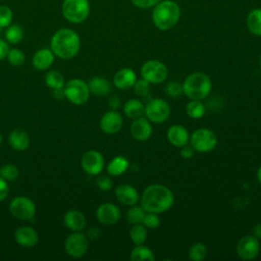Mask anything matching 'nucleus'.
Listing matches in <instances>:
<instances>
[{
	"label": "nucleus",
	"mask_w": 261,
	"mask_h": 261,
	"mask_svg": "<svg viewBox=\"0 0 261 261\" xmlns=\"http://www.w3.org/2000/svg\"><path fill=\"white\" fill-rule=\"evenodd\" d=\"M140 202L146 212L159 214L171 208L174 202V197L167 187L155 184L148 186L144 190Z\"/></svg>",
	"instance_id": "nucleus-1"
},
{
	"label": "nucleus",
	"mask_w": 261,
	"mask_h": 261,
	"mask_svg": "<svg viewBox=\"0 0 261 261\" xmlns=\"http://www.w3.org/2000/svg\"><path fill=\"white\" fill-rule=\"evenodd\" d=\"M50 47L57 57L61 59H71L80 51L81 39L75 31L68 28H61L53 34Z\"/></svg>",
	"instance_id": "nucleus-2"
},
{
	"label": "nucleus",
	"mask_w": 261,
	"mask_h": 261,
	"mask_svg": "<svg viewBox=\"0 0 261 261\" xmlns=\"http://www.w3.org/2000/svg\"><path fill=\"white\" fill-rule=\"evenodd\" d=\"M179 17V5L173 0H161L152 11L153 23L160 31H168L175 27Z\"/></svg>",
	"instance_id": "nucleus-3"
},
{
	"label": "nucleus",
	"mask_w": 261,
	"mask_h": 261,
	"mask_svg": "<svg viewBox=\"0 0 261 261\" xmlns=\"http://www.w3.org/2000/svg\"><path fill=\"white\" fill-rule=\"evenodd\" d=\"M211 88L210 77L203 72H193L182 83V93L190 100L205 99L210 94Z\"/></svg>",
	"instance_id": "nucleus-4"
},
{
	"label": "nucleus",
	"mask_w": 261,
	"mask_h": 261,
	"mask_svg": "<svg viewBox=\"0 0 261 261\" xmlns=\"http://www.w3.org/2000/svg\"><path fill=\"white\" fill-rule=\"evenodd\" d=\"M90 8L89 0H63L61 13L68 22L82 23L88 18Z\"/></svg>",
	"instance_id": "nucleus-5"
},
{
	"label": "nucleus",
	"mask_w": 261,
	"mask_h": 261,
	"mask_svg": "<svg viewBox=\"0 0 261 261\" xmlns=\"http://www.w3.org/2000/svg\"><path fill=\"white\" fill-rule=\"evenodd\" d=\"M63 92L64 97L75 105H82L86 103L90 96L88 84L80 79L68 81L63 87Z\"/></svg>",
	"instance_id": "nucleus-6"
},
{
	"label": "nucleus",
	"mask_w": 261,
	"mask_h": 261,
	"mask_svg": "<svg viewBox=\"0 0 261 261\" xmlns=\"http://www.w3.org/2000/svg\"><path fill=\"white\" fill-rule=\"evenodd\" d=\"M191 146L195 151L205 153L212 151L217 145L216 135L205 127L196 129L190 138Z\"/></svg>",
	"instance_id": "nucleus-7"
},
{
	"label": "nucleus",
	"mask_w": 261,
	"mask_h": 261,
	"mask_svg": "<svg viewBox=\"0 0 261 261\" xmlns=\"http://www.w3.org/2000/svg\"><path fill=\"white\" fill-rule=\"evenodd\" d=\"M9 211L19 220H32L36 214V206L32 199L18 196L10 201Z\"/></svg>",
	"instance_id": "nucleus-8"
},
{
	"label": "nucleus",
	"mask_w": 261,
	"mask_h": 261,
	"mask_svg": "<svg viewBox=\"0 0 261 261\" xmlns=\"http://www.w3.org/2000/svg\"><path fill=\"white\" fill-rule=\"evenodd\" d=\"M141 75L150 84H160L167 79L168 70L161 61L149 60L141 67Z\"/></svg>",
	"instance_id": "nucleus-9"
},
{
	"label": "nucleus",
	"mask_w": 261,
	"mask_h": 261,
	"mask_svg": "<svg viewBox=\"0 0 261 261\" xmlns=\"http://www.w3.org/2000/svg\"><path fill=\"white\" fill-rule=\"evenodd\" d=\"M144 113L150 122L162 123L169 117L170 107L163 99L155 98L147 103Z\"/></svg>",
	"instance_id": "nucleus-10"
},
{
	"label": "nucleus",
	"mask_w": 261,
	"mask_h": 261,
	"mask_svg": "<svg viewBox=\"0 0 261 261\" xmlns=\"http://www.w3.org/2000/svg\"><path fill=\"white\" fill-rule=\"evenodd\" d=\"M89 247L87 237L80 232L74 231L73 233L69 234L64 243L65 252L72 258H80L87 253Z\"/></svg>",
	"instance_id": "nucleus-11"
},
{
	"label": "nucleus",
	"mask_w": 261,
	"mask_h": 261,
	"mask_svg": "<svg viewBox=\"0 0 261 261\" xmlns=\"http://www.w3.org/2000/svg\"><path fill=\"white\" fill-rule=\"evenodd\" d=\"M260 250L259 241L254 236H244L237 244L238 256L243 260H253Z\"/></svg>",
	"instance_id": "nucleus-12"
},
{
	"label": "nucleus",
	"mask_w": 261,
	"mask_h": 261,
	"mask_svg": "<svg viewBox=\"0 0 261 261\" xmlns=\"http://www.w3.org/2000/svg\"><path fill=\"white\" fill-rule=\"evenodd\" d=\"M81 165L88 174L97 175L103 170L104 158L100 152L90 150L83 155Z\"/></svg>",
	"instance_id": "nucleus-13"
},
{
	"label": "nucleus",
	"mask_w": 261,
	"mask_h": 261,
	"mask_svg": "<svg viewBox=\"0 0 261 261\" xmlns=\"http://www.w3.org/2000/svg\"><path fill=\"white\" fill-rule=\"evenodd\" d=\"M121 213L119 208L113 203L101 204L96 212L98 221L104 225L115 224L120 219Z\"/></svg>",
	"instance_id": "nucleus-14"
},
{
	"label": "nucleus",
	"mask_w": 261,
	"mask_h": 261,
	"mask_svg": "<svg viewBox=\"0 0 261 261\" xmlns=\"http://www.w3.org/2000/svg\"><path fill=\"white\" fill-rule=\"evenodd\" d=\"M122 116L115 110L106 112L100 119V128L102 132L108 135L118 133L122 127Z\"/></svg>",
	"instance_id": "nucleus-15"
},
{
	"label": "nucleus",
	"mask_w": 261,
	"mask_h": 261,
	"mask_svg": "<svg viewBox=\"0 0 261 261\" xmlns=\"http://www.w3.org/2000/svg\"><path fill=\"white\" fill-rule=\"evenodd\" d=\"M130 134L137 141H147L152 135V126L150 121L142 116L136 118L130 124Z\"/></svg>",
	"instance_id": "nucleus-16"
},
{
	"label": "nucleus",
	"mask_w": 261,
	"mask_h": 261,
	"mask_svg": "<svg viewBox=\"0 0 261 261\" xmlns=\"http://www.w3.org/2000/svg\"><path fill=\"white\" fill-rule=\"evenodd\" d=\"M115 196L118 202L127 206L136 205L137 202L140 200V195L138 191L133 186L127 184L118 186L115 189Z\"/></svg>",
	"instance_id": "nucleus-17"
},
{
	"label": "nucleus",
	"mask_w": 261,
	"mask_h": 261,
	"mask_svg": "<svg viewBox=\"0 0 261 261\" xmlns=\"http://www.w3.org/2000/svg\"><path fill=\"white\" fill-rule=\"evenodd\" d=\"M14 239L17 244L25 248L34 247L39 241L37 231L30 226H21L17 228L14 232Z\"/></svg>",
	"instance_id": "nucleus-18"
},
{
	"label": "nucleus",
	"mask_w": 261,
	"mask_h": 261,
	"mask_svg": "<svg viewBox=\"0 0 261 261\" xmlns=\"http://www.w3.org/2000/svg\"><path fill=\"white\" fill-rule=\"evenodd\" d=\"M54 53L51 49L42 48L38 50L32 59V63L34 67L38 70L48 69L54 62Z\"/></svg>",
	"instance_id": "nucleus-19"
},
{
	"label": "nucleus",
	"mask_w": 261,
	"mask_h": 261,
	"mask_svg": "<svg viewBox=\"0 0 261 261\" xmlns=\"http://www.w3.org/2000/svg\"><path fill=\"white\" fill-rule=\"evenodd\" d=\"M167 140L169 141V143L175 147H182L185 145H187V143L189 142V133L187 130L186 127H184L182 125H171L168 130H167Z\"/></svg>",
	"instance_id": "nucleus-20"
},
{
	"label": "nucleus",
	"mask_w": 261,
	"mask_h": 261,
	"mask_svg": "<svg viewBox=\"0 0 261 261\" xmlns=\"http://www.w3.org/2000/svg\"><path fill=\"white\" fill-rule=\"evenodd\" d=\"M136 81H137V75L135 71L130 68H122L118 70L113 77L114 86L120 90L132 88L136 83Z\"/></svg>",
	"instance_id": "nucleus-21"
},
{
	"label": "nucleus",
	"mask_w": 261,
	"mask_h": 261,
	"mask_svg": "<svg viewBox=\"0 0 261 261\" xmlns=\"http://www.w3.org/2000/svg\"><path fill=\"white\" fill-rule=\"evenodd\" d=\"M63 221L66 227L73 231H80L86 226V217L79 210H69L65 213Z\"/></svg>",
	"instance_id": "nucleus-22"
},
{
	"label": "nucleus",
	"mask_w": 261,
	"mask_h": 261,
	"mask_svg": "<svg viewBox=\"0 0 261 261\" xmlns=\"http://www.w3.org/2000/svg\"><path fill=\"white\" fill-rule=\"evenodd\" d=\"M8 141L12 149L16 151H23L30 145V138L28 134L24 130L18 128L11 130V133L9 134Z\"/></svg>",
	"instance_id": "nucleus-23"
},
{
	"label": "nucleus",
	"mask_w": 261,
	"mask_h": 261,
	"mask_svg": "<svg viewBox=\"0 0 261 261\" xmlns=\"http://www.w3.org/2000/svg\"><path fill=\"white\" fill-rule=\"evenodd\" d=\"M247 28L254 36H261V8L252 9L247 16Z\"/></svg>",
	"instance_id": "nucleus-24"
},
{
	"label": "nucleus",
	"mask_w": 261,
	"mask_h": 261,
	"mask_svg": "<svg viewBox=\"0 0 261 261\" xmlns=\"http://www.w3.org/2000/svg\"><path fill=\"white\" fill-rule=\"evenodd\" d=\"M89 90L90 93H93L97 96H105L110 91V85L107 80L100 77V76H94L92 77L89 83Z\"/></svg>",
	"instance_id": "nucleus-25"
},
{
	"label": "nucleus",
	"mask_w": 261,
	"mask_h": 261,
	"mask_svg": "<svg viewBox=\"0 0 261 261\" xmlns=\"http://www.w3.org/2000/svg\"><path fill=\"white\" fill-rule=\"evenodd\" d=\"M128 168V161L123 156L114 157L107 165V172L112 176L121 175Z\"/></svg>",
	"instance_id": "nucleus-26"
},
{
	"label": "nucleus",
	"mask_w": 261,
	"mask_h": 261,
	"mask_svg": "<svg viewBox=\"0 0 261 261\" xmlns=\"http://www.w3.org/2000/svg\"><path fill=\"white\" fill-rule=\"evenodd\" d=\"M124 114L133 119L139 118L145 112V105L138 99L128 100L123 106Z\"/></svg>",
	"instance_id": "nucleus-27"
},
{
	"label": "nucleus",
	"mask_w": 261,
	"mask_h": 261,
	"mask_svg": "<svg viewBox=\"0 0 261 261\" xmlns=\"http://www.w3.org/2000/svg\"><path fill=\"white\" fill-rule=\"evenodd\" d=\"M130 259L133 261H154L155 255L151 249L143 245H137L130 252Z\"/></svg>",
	"instance_id": "nucleus-28"
},
{
	"label": "nucleus",
	"mask_w": 261,
	"mask_h": 261,
	"mask_svg": "<svg viewBox=\"0 0 261 261\" xmlns=\"http://www.w3.org/2000/svg\"><path fill=\"white\" fill-rule=\"evenodd\" d=\"M205 106L201 100H191L186 107V112L189 117L193 119H199L205 114Z\"/></svg>",
	"instance_id": "nucleus-29"
},
{
	"label": "nucleus",
	"mask_w": 261,
	"mask_h": 261,
	"mask_svg": "<svg viewBox=\"0 0 261 261\" xmlns=\"http://www.w3.org/2000/svg\"><path fill=\"white\" fill-rule=\"evenodd\" d=\"M45 83L49 88H51L53 90L63 89V87L65 85V81H64L63 75L57 70L49 71L45 75Z\"/></svg>",
	"instance_id": "nucleus-30"
},
{
	"label": "nucleus",
	"mask_w": 261,
	"mask_h": 261,
	"mask_svg": "<svg viewBox=\"0 0 261 261\" xmlns=\"http://www.w3.org/2000/svg\"><path fill=\"white\" fill-rule=\"evenodd\" d=\"M23 38V30L19 24H10L6 28L5 39L10 44H17Z\"/></svg>",
	"instance_id": "nucleus-31"
},
{
	"label": "nucleus",
	"mask_w": 261,
	"mask_h": 261,
	"mask_svg": "<svg viewBox=\"0 0 261 261\" xmlns=\"http://www.w3.org/2000/svg\"><path fill=\"white\" fill-rule=\"evenodd\" d=\"M129 237L135 245H143L147 240V230L142 223L134 224L129 230Z\"/></svg>",
	"instance_id": "nucleus-32"
},
{
	"label": "nucleus",
	"mask_w": 261,
	"mask_h": 261,
	"mask_svg": "<svg viewBox=\"0 0 261 261\" xmlns=\"http://www.w3.org/2000/svg\"><path fill=\"white\" fill-rule=\"evenodd\" d=\"M146 211L142 206L133 205L126 212V220L130 224H139L142 223L143 218L145 216Z\"/></svg>",
	"instance_id": "nucleus-33"
},
{
	"label": "nucleus",
	"mask_w": 261,
	"mask_h": 261,
	"mask_svg": "<svg viewBox=\"0 0 261 261\" xmlns=\"http://www.w3.org/2000/svg\"><path fill=\"white\" fill-rule=\"evenodd\" d=\"M207 256V248L203 243H195L189 250V258L193 261H202Z\"/></svg>",
	"instance_id": "nucleus-34"
},
{
	"label": "nucleus",
	"mask_w": 261,
	"mask_h": 261,
	"mask_svg": "<svg viewBox=\"0 0 261 261\" xmlns=\"http://www.w3.org/2000/svg\"><path fill=\"white\" fill-rule=\"evenodd\" d=\"M6 58L12 66H21L25 60V55L21 50L13 48L9 49Z\"/></svg>",
	"instance_id": "nucleus-35"
},
{
	"label": "nucleus",
	"mask_w": 261,
	"mask_h": 261,
	"mask_svg": "<svg viewBox=\"0 0 261 261\" xmlns=\"http://www.w3.org/2000/svg\"><path fill=\"white\" fill-rule=\"evenodd\" d=\"M18 168L13 164H6L0 167V175L7 181H12L18 177Z\"/></svg>",
	"instance_id": "nucleus-36"
},
{
	"label": "nucleus",
	"mask_w": 261,
	"mask_h": 261,
	"mask_svg": "<svg viewBox=\"0 0 261 261\" xmlns=\"http://www.w3.org/2000/svg\"><path fill=\"white\" fill-rule=\"evenodd\" d=\"M13 19V12L10 7L0 5V29L7 28L11 24Z\"/></svg>",
	"instance_id": "nucleus-37"
},
{
	"label": "nucleus",
	"mask_w": 261,
	"mask_h": 261,
	"mask_svg": "<svg viewBox=\"0 0 261 261\" xmlns=\"http://www.w3.org/2000/svg\"><path fill=\"white\" fill-rule=\"evenodd\" d=\"M134 88V93L140 97H145L149 93L150 89V83L147 82L146 80L142 79L139 81H136V83L133 86Z\"/></svg>",
	"instance_id": "nucleus-38"
},
{
	"label": "nucleus",
	"mask_w": 261,
	"mask_h": 261,
	"mask_svg": "<svg viewBox=\"0 0 261 261\" xmlns=\"http://www.w3.org/2000/svg\"><path fill=\"white\" fill-rule=\"evenodd\" d=\"M142 224L145 227L154 229V228H156L160 224V219H159L157 213L148 212V213L145 214V216L143 218V221H142Z\"/></svg>",
	"instance_id": "nucleus-39"
},
{
	"label": "nucleus",
	"mask_w": 261,
	"mask_h": 261,
	"mask_svg": "<svg viewBox=\"0 0 261 261\" xmlns=\"http://www.w3.org/2000/svg\"><path fill=\"white\" fill-rule=\"evenodd\" d=\"M165 93L172 98H176L182 94V85L174 81L169 82L165 87Z\"/></svg>",
	"instance_id": "nucleus-40"
},
{
	"label": "nucleus",
	"mask_w": 261,
	"mask_h": 261,
	"mask_svg": "<svg viewBox=\"0 0 261 261\" xmlns=\"http://www.w3.org/2000/svg\"><path fill=\"white\" fill-rule=\"evenodd\" d=\"M132 3L141 9H148L151 7H154L156 4H158L161 0H130Z\"/></svg>",
	"instance_id": "nucleus-41"
},
{
	"label": "nucleus",
	"mask_w": 261,
	"mask_h": 261,
	"mask_svg": "<svg viewBox=\"0 0 261 261\" xmlns=\"http://www.w3.org/2000/svg\"><path fill=\"white\" fill-rule=\"evenodd\" d=\"M97 186L101 191H109L112 188V180L106 175H102L97 178Z\"/></svg>",
	"instance_id": "nucleus-42"
},
{
	"label": "nucleus",
	"mask_w": 261,
	"mask_h": 261,
	"mask_svg": "<svg viewBox=\"0 0 261 261\" xmlns=\"http://www.w3.org/2000/svg\"><path fill=\"white\" fill-rule=\"evenodd\" d=\"M9 193V187L7 180L0 175V201L4 200Z\"/></svg>",
	"instance_id": "nucleus-43"
},
{
	"label": "nucleus",
	"mask_w": 261,
	"mask_h": 261,
	"mask_svg": "<svg viewBox=\"0 0 261 261\" xmlns=\"http://www.w3.org/2000/svg\"><path fill=\"white\" fill-rule=\"evenodd\" d=\"M8 51H9L8 43L6 41L0 39V61L7 57Z\"/></svg>",
	"instance_id": "nucleus-44"
},
{
	"label": "nucleus",
	"mask_w": 261,
	"mask_h": 261,
	"mask_svg": "<svg viewBox=\"0 0 261 261\" xmlns=\"http://www.w3.org/2000/svg\"><path fill=\"white\" fill-rule=\"evenodd\" d=\"M194 151H195V150L192 148V146H187V145H185V146L180 147V156H181L182 158H186V159L191 158V157H193V155H194Z\"/></svg>",
	"instance_id": "nucleus-45"
},
{
	"label": "nucleus",
	"mask_w": 261,
	"mask_h": 261,
	"mask_svg": "<svg viewBox=\"0 0 261 261\" xmlns=\"http://www.w3.org/2000/svg\"><path fill=\"white\" fill-rule=\"evenodd\" d=\"M108 104H109V106H110L113 110H115V109H117V108L119 107V105H120V101H119L118 97L113 96V97H111V98L109 99Z\"/></svg>",
	"instance_id": "nucleus-46"
},
{
	"label": "nucleus",
	"mask_w": 261,
	"mask_h": 261,
	"mask_svg": "<svg viewBox=\"0 0 261 261\" xmlns=\"http://www.w3.org/2000/svg\"><path fill=\"white\" fill-rule=\"evenodd\" d=\"M88 236H89V238H90V239L94 240V239L99 238V236H100V231H99L96 227H91V228L89 229V231H88Z\"/></svg>",
	"instance_id": "nucleus-47"
},
{
	"label": "nucleus",
	"mask_w": 261,
	"mask_h": 261,
	"mask_svg": "<svg viewBox=\"0 0 261 261\" xmlns=\"http://www.w3.org/2000/svg\"><path fill=\"white\" fill-rule=\"evenodd\" d=\"M253 236L256 237L257 239H261V223H258L257 225H255L254 229H253Z\"/></svg>",
	"instance_id": "nucleus-48"
},
{
	"label": "nucleus",
	"mask_w": 261,
	"mask_h": 261,
	"mask_svg": "<svg viewBox=\"0 0 261 261\" xmlns=\"http://www.w3.org/2000/svg\"><path fill=\"white\" fill-rule=\"evenodd\" d=\"M53 95L56 99H62L64 97V92H63V89H56V90H53Z\"/></svg>",
	"instance_id": "nucleus-49"
},
{
	"label": "nucleus",
	"mask_w": 261,
	"mask_h": 261,
	"mask_svg": "<svg viewBox=\"0 0 261 261\" xmlns=\"http://www.w3.org/2000/svg\"><path fill=\"white\" fill-rule=\"evenodd\" d=\"M257 179H258V181L261 184V166L258 168V170H257Z\"/></svg>",
	"instance_id": "nucleus-50"
},
{
	"label": "nucleus",
	"mask_w": 261,
	"mask_h": 261,
	"mask_svg": "<svg viewBox=\"0 0 261 261\" xmlns=\"http://www.w3.org/2000/svg\"><path fill=\"white\" fill-rule=\"evenodd\" d=\"M1 142H2V136L0 135V144H1Z\"/></svg>",
	"instance_id": "nucleus-51"
},
{
	"label": "nucleus",
	"mask_w": 261,
	"mask_h": 261,
	"mask_svg": "<svg viewBox=\"0 0 261 261\" xmlns=\"http://www.w3.org/2000/svg\"><path fill=\"white\" fill-rule=\"evenodd\" d=\"M260 67H261V56H260Z\"/></svg>",
	"instance_id": "nucleus-52"
},
{
	"label": "nucleus",
	"mask_w": 261,
	"mask_h": 261,
	"mask_svg": "<svg viewBox=\"0 0 261 261\" xmlns=\"http://www.w3.org/2000/svg\"><path fill=\"white\" fill-rule=\"evenodd\" d=\"M0 34H1V29H0Z\"/></svg>",
	"instance_id": "nucleus-53"
}]
</instances>
